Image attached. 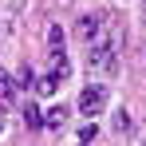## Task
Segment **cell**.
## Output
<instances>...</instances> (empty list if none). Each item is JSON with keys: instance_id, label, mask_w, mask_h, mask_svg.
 <instances>
[{"instance_id": "1", "label": "cell", "mask_w": 146, "mask_h": 146, "mask_svg": "<svg viewBox=\"0 0 146 146\" xmlns=\"http://www.w3.org/2000/svg\"><path fill=\"white\" fill-rule=\"evenodd\" d=\"M103 107H107V87L91 83V87H83V91H79V111H83V119H99V115H103Z\"/></svg>"}, {"instance_id": "2", "label": "cell", "mask_w": 146, "mask_h": 146, "mask_svg": "<svg viewBox=\"0 0 146 146\" xmlns=\"http://www.w3.org/2000/svg\"><path fill=\"white\" fill-rule=\"evenodd\" d=\"M87 63H91V71H99V75L119 71V63H115V51L107 48L103 40H99V44H91V55H87Z\"/></svg>"}, {"instance_id": "3", "label": "cell", "mask_w": 146, "mask_h": 146, "mask_svg": "<svg viewBox=\"0 0 146 146\" xmlns=\"http://www.w3.org/2000/svg\"><path fill=\"white\" fill-rule=\"evenodd\" d=\"M99 32H103V20H99V16H83V20L75 24V36H79L83 44H99Z\"/></svg>"}, {"instance_id": "4", "label": "cell", "mask_w": 146, "mask_h": 146, "mask_svg": "<svg viewBox=\"0 0 146 146\" xmlns=\"http://www.w3.org/2000/svg\"><path fill=\"white\" fill-rule=\"evenodd\" d=\"M16 75H8V71H0V107H12L16 103Z\"/></svg>"}, {"instance_id": "5", "label": "cell", "mask_w": 146, "mask_h": 146, "mask_svg": "<svg viewBox=\"0 0 146 146\" xmlns=\"http://www.w3.org/2000/svg\"><path fill=\"white\" fill-rule=\"evenodd\" d=\"M48 48H51V59H55V55H67V51H63V28H55V24L48 28Z\"/></svg>"}, {"instance_id": "6", "label": "cell", "mask_w": 146, "mask_h": 146, "mask_svg": "<svg viewBox=\"0 0 146 146\" xmlns=\"http://www.w3.org/2000/svg\"><path fill=\"white\" fill-rule=\"evenodd\" d=\"M63 119H67V107H51L48 115H44V126H51V130H59V126H63Z\"/></svg>"}, {"instance_id": "7", "label": "cell", "mask_w": 146, "mask_h": 146, "mask_svg": "<svg viewBox=\"0 0 146 146\" xmlns=\"http://www.w3.org/2000/svg\"><path fill=\"white\" fill-rule=\"evenodd\" d=\"M24 122L32 126V130H40V126H44V115H40V111H36V107L28 103V107H24Z\"/></svg>"}, {"instance_id": "8", "label": "cell", "mask_w": 146, "mask_h": 146, "mask_svg": "<svg viewBox=\"0 0 146 146\" xmlns=\"http://www.w3.org/2000/svg\"><path fill=\"white\" fill-rule=\"evenodd\" d=\"M130 146H146V126H130Z\"/></svg>"}, {"instance_id": "9", "label": "cell", "mask_w": 146, "mask_h": 146, "mask_svg": "<svg viewBox=\"0 0 146 146\" xmlns=\"http://www.w3.org/2000/svg\"><path fill=\"white\" fill-rule=\"evenodd\" d=\"M79 146H83V142H79Z\"/></svg>"}]
</instances>
